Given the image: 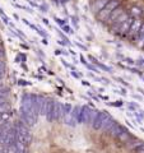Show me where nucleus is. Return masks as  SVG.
Here are the masks:
<instances>
[{"instance_id":"23","label":"nucleus","mask_w":144,"mask_h":153,"mask_svg":"<svg viewBox=\"0 0 144 153\" xmlns=\"http://www.w3.org/2000/svg\"><path fill=\"white\" fill-rule=\"evenodd\" d=\"M115 79H116V80H117V82H119L120 84H122V85H125V87H129V88H131V85L129 84V83H126L125 80H124L122 78H120V76H115Z\"/></svg>"},{"instance_id":"29","label":"nucleus","mask_w":144,"mask_h":153,"mask_svg":"<svg viewBox=\"0 0 144 153\" xmlns=\"http://www.w3.org/2000/svg\"><path fill=\"white\" fill-rule=\"evenodd\" d=\"M71 75L75 76V78H82V73H76V71H71Z\"/></svg>"},{"instance_id":"7","label":"nucleus","mask_w":144,"mask_h":153,"mask_svg":"<svg viewBox=\"0 0 144 153\" xmlns=\"http://www.w3.org/2000/svg\"><path fill=\"white\" fill-rule=\"evenodd\" d=\"M122 130H125V128H124L122 125H120V124H117V123H115L112 125V128L108 130V133H110V135H111V137L117 138L120 134H121Z\"/></svg>"},{"instance_id":"20","label":"nucleus","mask_w":144,"mask_h":153,"mask_svg":"<svg viewBox=\"0 0 144 153\" xmlns=\"http://www.w3.org/2000/svg\"><path fill=\"white\" fill-rule=\"evenodd\" d=\"M128 110H129V111H138V110H139V106H138L135 102H129V105H128Z\"/></svg>"},{"instance_id":"6","label":"nucleus","mask_w":144,"mask_h":153,"mask_svg":"<svg viewBox=\"0 0 144 153\" xmlns=\"http://www.w3.org/2000/svg\"><path fill=\"white\" fill-rule=\"evenodd\" d=\"M131 23H133V18H131V17H129V18L126 19L125 22H122L121 25L119 26V30H117V35H122V36L128 35V31H129V28H130Z\"/></svg>"},{"instance_id":"31","label":"nucleus","mask_w":144,"mask_h":153,"mask_svg":"<svg viewBox=\"0 0 144 153\" xmlns=\"http://www.w3.org/2000/svg\"><path fill=\"white\" fill-rule=\"evenodd\" d=\"M125 60H126V63H128V64H130V65H133V64H135V61H134V60L131 59V57H126V59H125Z\"/></svg>"},{"instance_id":"26","label":"nucleus","mask_w":144,"mask_h":153,"mask_svg":"<svg viewBox=\"0 0 144 153\" xmlns=\"http://www.w3.org/2000/svg\"><path fill=\"white\" fill-rule=\"evenodd\" d=\"M128 69H129V71H133V73H135L138 75H143V73L139 69H135V68H128Z\"/></svg>"},{"instance_id":"35","label":"nucleus","mask_w":144,"mask_h":153,"mask_svg":"<svg viewBox=\"0 0 144 153\" xmlns=\"http://www.w3.org/2000/svg\"><path fill=\"white\" fill-rule=\"evenodd\" d=\"M3 103H7L5 97H0V105H3Z\"/></svg>"},{"instance_id":"15","label":"nucleus","mask_w":144,"mask_h":153,"mask_svg":"<svg viewBox=\"0 0 144 153\" xmlns=\"http://www.w3.org/2000/svg\"><path fill=\"white\" fill-rule=\"evenodd\" d=\"M131 138V135H130V133H129L126 129L125 130H122L121 131V134H120V135L117 137V139L120 140V142H126V140H129Z\"/></svg>"},{"instance_id":"28","label":"nucleus","mask_w":144,"mask_h":153,"mask_svg":"<svg viewBox=\"0 0 144 153\" xmlns=\"http://www.w3.org/2000/svg\"><path fill=\"white\" fill-rule=\"evenodd\" d=\"M7 92H8V89H5L4 87H1V88H0V97H5Z\"/></svg>"},{"instance_id":"22","label":"nucleus","mask_w":144,"mask_h":153,"mask_svg":"<svg viewBox=\"0 0 144 153\" xmlns=\"http://www.w3.org/2000/svg\"><path fill=\"white\" fill-rule=\"evenodd\" d=\"M85 66L88 68V70H91V71H93V73H99V70H98V68L96 65H93V64H85Z\"/></svg>"},{"instance_id":"14","label":"nucleus","mask_w":144,"mask_h":153,"mask_svg":"<svg viewBox=\"0 0 144 153\" xmlns=\"http://www.w3.org/2000/svg\"><path fill=\"white\" fill-rule=\"evenodd\" d=\"M119 5H120V4H119L117 0H108V3L106 4V7H105V8H106L108 12H112L114 9L116 7H119ZM110 14H111V13H110Z\"/></svg>"},{"instance_id":"18","label":"nucleus","mask_w":144,"mask_h":153,"mask_svg":"<svg viewBox=\"0 0 144 153\" xmlns=\"http://www.w3.org/2000/svg\"><path fill=\"white\" fill-rule=\"evenodd\" d=\"M134 116H135L137 121H138L139 124H142V121L144 120V111H142V110L139 108V110H138V112L134 114Z\"/></svg>"},{"instance_id":"43","label":"nucleus","mask_w":144,"mask_h":153,"mask_svg":"<svg viewBox=\"0 0 144 153\" xmlns=\"http://www.w3.org/2000/svg\"><path fill=\"white\" fill-rule=\"evenodd\" d=\"M138 91H139V92H140L142 94H144V89H143V88H138Z\"/></svg>"},{"instance_id":"1","label":"nucleus","mask_w":144,"mask_h":153,"mask_svg":"<svg viewBox=\"0 0 144 153\" xmlns=\"http://www.w3.org/2000/svg\"><path fill=\"white\" fill-rule=\"evenodd\" d=\"M45 116L49 121L59 120L60 119V102L49 101V106H47V111Z\"/></svg>"},{"instance_id":"30","label":"nucleus","mask_w":144,"mask_h":153,"mask_svg":"<svg viewBox=\"0 0 144 153\" xmlns=\"http://www.w3.org/2000/svg\"><path fill=\"white\" fill-rule=\"evenodd\" d=\"M137 65L138 66H143L144 65V59H138L137 60Z\"/></svg>"},{"instance_id":"11","label":"nucleus","mask_w":144,"mask_h":153,"mask_svg":"<svg viewBox=\"0 0 144 153\" xmlns=\"http://www.w3.org/2000/svg\"><path fill=\"white\" fill-rule=\"evenodd\" d=\"M124 12V9L121 8V7H116V8H115L114 9V10L111 12V14H110V16H108V19H107V21H111V22H115V19H116L119 16H120V14H121Z\"/></svg>"},{"instance_id":"4","label":"nucleus","mask_w":144,"mask_h":153,"mask_svg":"<svg viewBox=\"0 0 144 153\" xmlns=\"http://www.w3.org/2000/svg\"><path fill=\"white\" fill-rule=\"evenodd\" d=\"M140 26H142V22L139 21V19H133V23H131V26H130V28H129V31H128L129 37L134 38V40H135V38H138Z\"/></svg>"},{"instance_id":"13","label":"nucleus","mask_w":144,"mask_h":153,"mask_svg":"<svg viewBox=\"0 0 144 153\" xmlns=\"http://www.w3.org/2000/svg\"><path fill=\"white\" fill-rule=\"evenodd\" d=\"M128 18H129V14H128V13H125V12H122V13L120 14V16H119L116 19H115V22H112V23H115V25L120 26V25H121L122 22H125Z\"/></svg>"},{"instance_id":"41","label":"nucleus","mask_w":144,"mask_h":153,"mask_svg":"<svg viewBox=\"0 0 144 153\" xmlns=\"http://www.w3.org/2000/svg\"><path fill=\"white\" fill-rule=\"evenodd\" d=\"M3 56H4V51H3V49H1V47H0V59H1Z\"/></svg>"},{"instance_id":"38","label":"nucleus","mask_w":144,"mask_h":153,"mask_svg":"<svg viewBox=\"0 0 144 153\" xmlns=\"http://www.w3.org/2000/svg\"><path fill=\"white\" fill-rule=\"evenodd\" d=\"M73 19H74V21H73V22H74V25H75V26H78V18H76V17H73Z\"/></svg>"},{"instance_id":"19","label":"nucleus","mask_w":144,"mask_h":153,"mask_svg":"<svg viewBox=\"0 0 144 153\" xmlns=\"http://www.w3.org/2000/svg\"><path fill=\"white\" fill-rule=\"evenodd\" d=\"M98 111H99V110H96V108H91V116H89V124H91V125H92L93 120L96 119V116H97Z\"/></svg>"},{"instance_id":"9","label":"nucleus","mask_w":144,"mask_h":153,"mask_svg":"<svg viewBox=\"0 0 144 153\" xmlns=\"http://www.w3.org/2000/svg\"><path fill=\"white\" fill-rule=\"evenodd\" d=\"M107 3H108V0H96V1L92 4V10L94 13H98L99 10H102V9L106 7Z\"/></svg>"},{"instance_id":"37","label":"nucleus","mask_w":144,"mask_h":153,"mask_svg":"<svg viewBox=\"0 0 144 153\" xmlns=\"http://www.w3.org/2000/svg\"><path fill=\"white\" fill-rule=\"evenodd\" d=\"M133 98H135V100H139V101H140L142 100V97L139 94H133Z\"/></svg>"},{"instance_id":"46","label":"nucleus","mask_w":144,"mask_h":153,"mask_svg":"<svg viewBox=\"0 0 144 153\" xmlns=\"http://www.w3.org/2000/svg\"><path fill=\"white\" fill-rule=\"evenodd\" d=\"M0 44H1V41H0Z\"/></svg>"},{"instance_id":"45","label":"nucleus","mask_w":144,"mask_h":153,"mask_svg":"<svg viewBox=\"0 0 144 153\" xmlns=\"http://www.w3.org/2000/svg\"><path fill=\"white\" fill-rule=\"evenodd\" d=\"M143 80H144V76H143Z\"/></svg>"},{"instance_id":"39","label":"nucleus","mask_w":144,"mask_h":153,"mask_svg":"<svg viewBox=\"0 0 144 153\" xmlns=\"http://www.w3.org/2000/svg\"><path fill=\"white\" fill-rule=\"evenodd\" d=\"M82 83H83L84 85H88V87L91 85V83H89V82H87V80H82Z\"/></svg>"},{"instance_id":"34","label":"nucleus","mask_w":144,"mask_h":153,"mask_svg":"<svg viewBox=\"0 0 144 153\" xmlns=\"http://www.w3.org/2000/svg\"><path fill=\"white\" fill-rule=\"evenodd\" d=\"M75 45H76V46H78V47H80V49H82V50H84V51H85V50H87V47H85V46H83V45H82V44H78V42H76V44H75Z\"/></svg>"},{"instance_id":"3","label":"nucleus","mask_w":144,"mask_h":153,"mask_svg":"<svg viewBox=\"0 0 144 153\" xmlns=\"http://www.w3.org/2000/svg\"><path fill=\"white\" fill-rule=\"evenodd\" d=\"M89 116H91V108L88 106H82L79 111V116L76 119L78 124H89Z\"/></svg>"},{"instance_id":"2","label":"nucleus","mask_w":144,"mask_h":153,"mask_svg":"<svg viewBox=\"0 0 144 153\" xmlns=\"http://www.w3.org/2000/svg\"><path fill=\"white\" fill-rule=\"evenodd\" d=\"M16 128V130L18 134H21V135H23L27 139V143L31 142V133H30V126L26 125L23 121H18L17 125L14 126Z\"/></svg>"},{"instance_id":"21","label":"nucleus","mask_w":144,"mask_h":153,"mask_svg":"<svg viewBox=\"0 0 144 153\" xmlns=\"http://www.w3.org/2000/svg\"><path fill=\"white\" fill-rule=\"evenodd\" d=\"M140 14H142V9H140V8L134 7V8L131 9V16H134V17H138V16H140Z\"/></svg>"},{"instance_id":"33","label":"nucleus","mask_w":144,"mask_h":153,"mask_svg":"<svg viewBox=\"0 0 144 153\" xmlns=\"http://www.w3.org/2000/svg\"><path fill=\"white\" fill-rule=\"evenodd\" d=\"M55 21H56V23H59V25H61V26H64V23H65L63 19H59V18H56Z\"/></svg>"},{"instance_id":"17","label":"nucleus","mask_w":144,"mask_h":153,"mask_svg":"<svg viewBox=\"0 0 144 153\" xmlns=\"http://www.w3.org/2000/svg\"><path fill=\"white\" fill-rule=\"evenodd\" d=\"M93 65H96L97 68H99V69H102V70H105V71H108V73H112V68H110V66H107V65H105V64H102V63H99V61L97 60L96 63L93 64Z\"/></svg>"},{"instance_id":"5","label":"nucleus","mask_w":144,"mask_h":153,"mask_svg":"<svg viewBox=\"0 0 144 153\" xmlns=\"http://www.w3.org/2000/svg\"><path fill=\"white\" fill-rule=\"evenodd\" d=\"M107 116H110V115H108L106 111H98L97 116H96V119H94L93 123H92V128L94 129V130H99V128H101V125H102L103 120H105V119H106Z\"/></svg>"},{"instance_id":"25","label":"nucleus","mask_w":144,"mask_h":153,"mask_svg":"<svg viewBox=\"0 0 144 153\" xmlns=\"http://www.w3.org/2000/svg\"><path fill=\"white\" fill-rule=\"evenodd\" d=\"M107 105H108V106H112V107H121L122 105H124V101H121V100H119V101L114 102V103H108V102H107Z\"/></svg>"},{"instance_id":"40","label":"nucleus","mask_w":144,"mask_h":153,"mask_svg":"<svg viewBox=\"0 0 144 153\" xmlns=\"http://www.w3.org/2000/svg\"><path fill=\"white\" fill-rule=\"evenodd\" d=\"M99 98L105 100V101H107V100H108V97H107V96H99Z\"/></svg>"},{"instance_id":"27","label":"nucleus","mask_w":144,"mask_h":153,"mask_svg":"<svg viewBox=\"0 0 144 153\" xmlns=\"http://www.w3.org/2000/svg\"><path fill=\"white\" fill-rule=\"evenodd\" d=\"M63 30H64L66 33H74V31L71 30V28H70L69 26H65V25H64V26H63Z\"/></svg>"},{"instance_id":"24","label":"nucleus","mask_w":144,"mask_h":153,"mask_svg":"<svg viewBox=\"0 0 144 153\" xmlns=\"http://www.w3.org/2000/svg\"><path fill=\"white\" fill-rule=\"evenodd\" d=\"M8 111H9V105L8 103L0 105V114H4V112H8Z\"/></svg>"},{"instance_id":"10","label":"nucleus","mask_w":144,"mask_h":153,"mask_svg":"<svg viewBox=\"0 0 144 153\" xmlns=\"http://www.w3.org/2000/svg\"><path fill=\"white\" fill-rule=\"evenodd\" d=\"M71 108L73 106L70 103H60V119H64L71 111Z\"/></svg>"},{"instance_id":"16","label":"nucleus","mask_w":144,"mask_h":153,"mask_svg":"<svg viewBox=\"0 0 144 153\" xmlns=\"http://www.w3.org/2000/svg\"><path fill=\"white\" fill-rule=\"evenodd\" d=\"M80 107H82V106H74L73 108H71V111H70V116L73 117L75 121H76V119H78V116H79V111H80Z\"/></svg>"},{"instance_id":"8","label":"nucleus","mask_w":144,"mask_h":153,"mask_svg":"<svg viewBox=\"0 0 144 153\" xmlns=\"http://www.w3.org/2000/svg\"><path fill=\"white\" fill-rule=\"evenodd\" d=\"M115 123H116V121H115L111 116H107V117L103 120L102 125H101V128H99V129H101V130H103V131H108L110 129L112 128V125H114Z\"/></svg>"},{"instance_id":"12","label":"nucleus","mask_w":144,"mask_h":153,"mask_svg":"<svg viewBox=\"0 0 144 153\" xmlns=\"http://www.w3.org/2000/svg\"><path fill=\"white\" fill-rule=\"evenodd\" d=\"M129 148H130V149H143L144 148V143L142 142V140H134V142H131L130 144H129Z\"/></svg>"},{"instance_id":"36","label":"nucleus","mask_w":144,"mask_h":153,"mask_svg":"<svg viewBox=\"0 0 144 153\" xmlns=\"http://www.w3.org/2000/svg\"><path fill=\"white\" fill-rule=\"evenodd\" d=\"M79 57H80V61H82V63H83L84 65H85V64H87V61H85V59H84V56H83V55H80Z\"/></svg>"},{"instance_id":"44","label":"nucleus","mask_w":144,"mask_h":153,"mask_svg":"<svg viewBox=\"0 0 144 153\" xmlns=\"http://www.w3.org/2000/svg\"><path fill=\"white\" fill-rule=\"evenodd\" d=\"M3 75H4V71H0V79L3 78Z\"/></svg>"},{"instance_id":"42","label":"nucleus","mask_w":144,"mask_h":153,"mask_svg":"<svg viewBox=\"0 0 144 153\" xmlns=\"http://www.w3.org/2000/svg\"><path fill=\"white\" fill-rule=\"evenodd\" d=\"M55 54H56V55H60V54H61V50H59V49H57V50L55 51Z\"/></svg>"},{"instance_id":"32","label":"nucleus","mask_w":144,"mask_h":153,"mask_svg":"<svg viewBox=\"0 0 144 153\" xmlns=\"http://www.w3.org/2000/svg\"><path fill=\"white\" fill-rule=\"evenodd\" d=\"M4 69H5V64H4V61L0 60V71H4Z\"/></svg>"}]
</instances>
